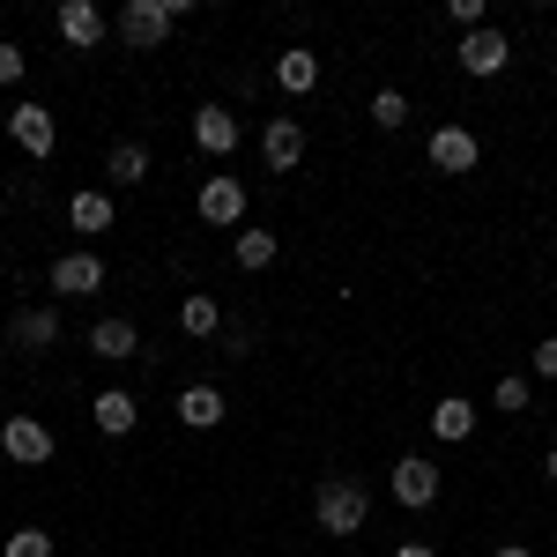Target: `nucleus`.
Wrapping results in <instances>:
<instances>
[{"instance_id":"1","label":"nucleus","mask_w":557,"mask_h":557,"mask_svg":"<svg viewBox=\"0 0 557 557\" xmlns=\"http://www.w3.org/2000/svg\"><path fill=\"white\" fill-rule=\"evenodd\" d=\"M364 513H372V498H364L357 475H320V491H312V520H320V535H357Z\"/></svg>"},{"instance_id":"2","label":"nucleus","mask_w":557,"mask_h":557,"mask_svg":"<svg viewBox=\"0 0 557 557\" xmlns=\"http://www.w3.org/2000/svg\"><path fill=\"white\" fill-rule=\"evenodd\" d=\"M172 0H127V8H120V38L134 45V52H149V45H164L172 38Z\"/></svg>"},{"instance_id":"3","label":"nucleus","mask_w":557,"mask_h":557,"mask_svg":"<svg viewBox=\"0 0 557 557\" xmlns=\"http://www.w3.org/2000/svg\"><path fill=\"white\" fill-rule=\"evenodd\" d=\"M0 454L23 461V469H38V461H52V431H45L38 417H8V424H0Z\"/></svg>"},{"instance_id":"4","label":"nucleus","mask_w":557,"mask_h":557,"mask_svg":"<svg viewBox=\"0 0 557 557\" xmlns=\"http://www.w3.org/2000/svg\"><path fill=\"white\" fill-rule=\"evenodd\" d=\"M260 157H268V172H298L305 164V127L298 120H268V127H260Z\"/></svg>"},{"instance_id":"5","label":"nucleus","mask_w":557,"mask_h":557,"mask_svg":"<svg viewBox=\"0 0 557 557\" xmlns=\"http://www.w3.org/2000/svg\"><path fill=\"white\" fill-rule=\"evenodd\" d=\"M52 290H60V298H89V290H104V260H97V253H60V260H52Z\"/></svg>"},{"instance_id":"6","label":"nucleus","mask_w":557,"mask_h":557,"mask_svg":"<svg viewBox=\"0 0 557 557\" xmlns=\"http://www.w3.org/2000/svg\"><path fill=\"white\" fill-rule=\"evenodd\" d=\"M454 60H461L469 75H498V67L513 60V45H506V30H491V23H483V30H469V38H461V52H454Z\"/></svg>"},{"instance_id":"7","label":"nucleus","mask_w":557,"mask_h":557,"mask_svg":"<svg viewBox=\"0 0 557 557\" xmlns=\"http://www.w3.org/2000/svg\"><path fill=\"white\" fill-rule=\"evenodd\" d=\"M394 498H401V506H431V498H438V461L401 454V461H394Z\"/></svg>"},{"instance_id":"8","label":"nucleus","mask_w":557,"mask_h":557,"mask_svg":"<svg viewBox=\"0 0 557 557\" xmlns=\"http://www.w3.org/2000/svg\"><path fill=\"white\" fill-rule=\"evenodd\" d=\"M8 134H15V149H23V157H52V141H60L45 104H15V112H8Z\"/></svg>"},{"instance_id":"9","label":"nucleus","mask_w":557,"mask_h":557,"mask_svg":"<svg viewBox=\"0 0 557 557\" xmlns=\"http://www.w3.org/2000/svg\"><path fill=\"white\" fill-rule=\"evenodd\" d=\"M246 215V178H201V223H238Z\"/></svg>"},{"instance_id":"10","label":"nucleus","mask_w":557,"mask_h":557,"mask_svg":"<svg viewBox=\"0 0 557 557\" xmlns=\"http://www.w3.org/2000/svg\"><path fill=\"white\" fill-rule=\"evenodd\" d=\"M475 157H483V149H475L469 127H438L431 134V164H438V172H475Z\"/></svg>"},{"instance_id":"11","label":"nucleus","mask_w":557,"mask_h":557,"mask_svg":"<svg viewBox=\"0 0 557 557\" xmlns=\"http://www.w3.org/2000/svg\"><path fill=\"white\" fill-rule=\"evenodd\" d=\"M60 38L89 52V45L104 38V8H97V0H60Z\"/></svg>"},{"instance_id":"12","label":"nucleus","mask_w":557,"mask_h":557,"mask_svg":"<svg viewBox=\"0 0 557 557\" xmlns=\"http://www.w3.org/2000/svg\"><path fill=\"white\" fill-rule=\"evenodd\" d=\"M8 335H15V349H52L60 343V312H52V305H30V312H15Z\"/></svg>"},{"instance_id":"13","label":"nucleus","mask_w":557,"mask_h":557,"mask_svg":"<svg viewBox=\"0 0 557 557\" xmlns=\"http://www.w3.org/2000/svg\"><path fill=\"white\" fill-rule=\"evenodd\" d=\"M194 141H201L209 157H231V149H238V120H231L223 104H201V120H194Z\"/></svg>"},{"instance_id":"14","label":"nucleus","mask_w":557,"mask_h":557,"mask_svg":"<svg viewBox=\"0 0 557 557\" xmlns=\"http://www.w3.org/2000/svg\"><path fill=\"white\" fill-rule=\"evenodd\" d=\"M178 424L186 431H215L223 424V394H215V386H186V394H178Z\"/></svg>"},{"instance_id":"15","label":"nucleus","mask_w":557,"mask_h":557,"mask_svg":"<svg viewBox=\"0 0 557 557\" xmlns=\"http://www.w3.org/2000/svg\"><path fill=\"white\" fill-rule=\"evenodd\" d=\"M89 417H97V431H104V438H127L141 409H134V394H120V386H112V394H97V409H89Z\"/></svg>"},{"instance_id":"16","label":"nucleus","mask_w":557,"mask_h":557,"mask_svg":"<svg viewBox=\"0 0 557 557\" xmlns=\"http://www.w3.org/2000/svg\"><path fill=\"white\" fill-rule=\"evenodd\" d=\"M275 83L290 89V97H305V89H320V60H312L305 45H290V52L275 60Z\"/></svg>"},{"instance_id":"17","label":"nucleus","mask_w":557,"mask_h":557,"mask_svg":"<svg viewBox=\"0 0 557 557\" xmlns=\"http://www.w3.org/2000/svg\"><path fill=\"white\" fill-rule=\"evenodd\" d=\"M89 349H97V357H134L141 335H134V320H97V327H89Z\"/></svg>"},{"instance_id":"18","label":"nucleus","mask_w":557,"mask_h":557,"mask_svg":"<svg viewBox=\"0 0 557 557\" xmlns=\"http://www.w3.org/2000/svg\"><path fill=\"white\" fill-rule=\"evenodd\" d=\"M431 431H438V438H469V431H475V401H461V394H446V401L431 409Z\"/></svg>"},{"instance_id":"19","label":"nucleus","mask_w":557,"mask_h":557,"mask_svg":"<svg viewBox=\"0 0 557 557\" xmlns=\"http://www.w3.org/2000/svg\"><path fill=\"white\" fill-rule=\"evenodd\" d=\"M104 172L120 178V186H141V178H149V149H141V141H112Z\"/></svg>"},{"instance_id":"20","label":"nucleus","mask_w":557,"mask_h":557,"mask_svg":"<svg viewBox=\"0 0 557 557\" xmlns=\"http://www.w3.org/2000/svg\"><path fill=\"white\" fill-rule=\"evenodd\" d=\"M67 223H75V231H112V194H97V186L75 194V201H67Z\"/></svg>"},{"instance_id":"21","label":"nucleus","mask_w":557,"mask_h":557,"mask_svg":"<svg viewBox=\"0 0 557 557\" xmlns=\"http://www.w3.org/2000/svg\"><path fill=\"white\" fill-rule=\"evenodd\" d=\"M178 327H186V335H223V305H215L209 290L186 298V305H178Z\"/></svg>"},{"instance_id":"22","label":"nucleus","mask_w":557,"mask_h":557,"mask_svg":"<svg viewBox=\"0 0 557 557\" xmlns=\"http://www.w3.org/2000/svg\"><path fill=\"white\" fill-rule=\"evenodd\" d=\"M231 260H238V268H268V260H275V231H238V246H231Z\"/></svg>"},{"instance_id":"23","label":"nucleus","mask_w":557,"mask_h":557,"mask_svg":"<svg viewBox=\"0 0 557 557\" xmlns=\"http://www.w3.org/2000/svg\"><path fill=\"white\" fill-rule=\"evenodd\" d=\"M0 557H52V535H45V528H23V535L0 543Z\"/></svg>"},{"instance_id":"24","label":"nucleus","mask_w":557,"mask_h":557,"mask_svg":"<svg viewBox=\"0 0 557 557\" xmlns=\"http://www.w3.org/2000/svg\"><path fill=\"white\" fill-rule=\"evenodd\" d=\"M372 120H380V127L394 134L401 120H409V97H401V89H380V97H372Z\"/></svg>"},{"instance_id":"25","label":"nucleus","mask_w":557,"mask_h":557,"mask_svg":"<svg viewBox=\"0 0 557 557\" xmlns=\"http://www.w3.org/2000/svg\"><path fill=\"white\" fill-rule=\"evenodd\" d=\"M498 409H506V417H520V409H528V380H520V372H506V380H498Z\"/></svg>"},{"instance_id":"26","label":"nucleus","mask_w":557,"mask_h":557,"mask_svg":"<svg viewBox=\"0 0 557 557\" xmlns=\"http://www.w3.org/2000/svg\"><path fill=\"white\" fill-rule=\"evenodd\" d=\"M23 67H30V60H23V45H8V38H0V89H8V83H23Z\"/></svg>"},{"instance_id":"27","label":"nucleus","mask_w":557,"mask_h":557,"mask_svg":"<svg viewBox=\"0 0 557 557\" xmlns=\"http://www.w3.org/2000/svg\"><path fill=\"white\" fill-rule=\"evenodd\" d=\"M223 349H231V357H246V349H253V327H246V320H231V327H223Z\"/></svg>"},{"instance_id":"28","label":"nucleus","mask_w":557,"mask_h":557,"mask_svg":"<svg viewBox=\"0 0 557 557\" xmlns=\"http://www.w3.org/2000/svg\"><path fill=\"white\" fill-rule=\"evenodd\" d=\"M528 364H535L543 380H557V335H550V343H535V357H528Z\"/></svg>"},{"instance_id":"29","label":"nucleus","mask_w":557,"mask_h":557,"mask_svg":"<svg viewBox=\"0 0 557 557\" xmlns=\"http://www.w3.org/2000/svg\"><path fill=\"white\" fill-rule=\"evenodd\" d=\"M394 557H438V550H431V543H401Z\"/></svg>"},{"instance_id":"30","label":"nucleus","mask_w":557,"mask_h":557,"mask_svg":"<svg viewBox=\"0 0 557 557\" xmlns=\"http://www.w3.org/2000/svg\"><path fill=\"white\" fill-rule=\"evenodd\" d=\"M498 557H535V550H520V543H506V550H498Z\"/></svg>"},{"instance_id":"31","label":"nucleus","mask_w":557,"mask_h":557,"mask_svg":"<svg viewBox=\"0 0 557 557\" xmlns=\"http://www.w3.org/2000/svg\"><path fill=\"white\" fill-rule=\"evenodd\" d=\"M550 483H557V446H550Z\"/></svg>"},{"instance_id":"32","label":"nucleus","mask_w":557,"mask_h":557,"mask_svg":"<svg viewBox=\"0 0 557 557\" xmlns=\"http://www.w3.org/2000/svg\"><path fill=\"white\" fill-rule=\"evenodd\" d=\"M0 215H8V201H0Z\"/></svg>"}]
</instances>
